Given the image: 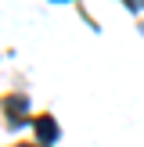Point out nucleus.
Instances as JSON below:
<instances>
[{"label":"nucleus","instance_id":"1","mask_svg":"<svg viewBox=\"0 0 144 147\" xmlns=\"http://www.w3.org/2000/svg\"><path fill=\"white\" fill-rule=\"evenodd\" d=\"M36 133H40V140H54L58 136V126H54V119H36Z\"/></svg>","mask_w":144,"mask_h":147},{"label":"nucleus","instance_id":"2","mask_svg":"<svg viewBox=\"0 0 144 147\" xmlns=\"http://www.w3.org/2000/svg\"><path fill=\"white\" fill-rule=\"evenodd\" d=\"M133 7H144V0H133Z\"/></svg>","mask_w":144,"mask_h":147}]
</instances>
